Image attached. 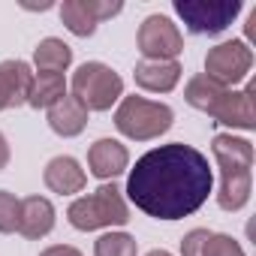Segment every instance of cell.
Listing matches in <instances>:
<instances>
[{
	"label": "cell",
	"mask_w": 256,
	"mask_h": 256,
	"mask_svg": "<svg viewBox=\"0 0 256 256\" xmlns=\"http://www.w3.org/2000/svg\"><path fill=\"white\" fill-rule=\"evenodd\" d=\"M214 187L208 157L193 145H160L136 160L126 178L130 202L157 220H181L196 214Z\"/></svg>",
	"instance_id": "obj_1"
},
{
	"label": "cell",
	"mask_w": 256,
	"mask_h": 256,
	"mask_svg": "<svg viewBox=\"0 0 256 256\" xmlns=\"http://www.w3.org/2000/svg\"><path fill=\"white\" fill-rule=\"evenodd\" d=\"M184 100L193 108L211 114L214 124H226V126H235V130H253L256 126V84L253 82L244 90H235L199 72L187 82Z\"/></svg>",
	"instance_id": "obj_2"
},
{
	"label": "cell",
	"mask_w": 256,
	"mask_h": 256,
	"mask_svg": "<svg viewBox=\"0 0 256 256\" xmlns=\"http://www.w3.org/2000/svg\"><path fill=\"white\" fill-rule=\"evenodd\" d=\"M214 160L220 166L217 205L223 211H241L253 190V145L232 133H217L211 142Z\"/></svg>",
	"instance_id": "obj_3"
},
{
	"label": "cell",
	"mask_w": 256,
	"mask_h": 256,
	"mask_svg": "<svg viewBox=\"0 0 256 256\" xmlns=\"http://www.w3.org/2000/svg\"><path fill=\"white\" fill-rule=\"evenodd\" d=\"M66 217L76 229L82 232H94V229H112V226H124L130 220V208H126L124 193L118 190L114 181L100 184L94 193L78 196L70 208Z\"/></svg>",
	"instance_id": "obj_4"
},
{
	"label": "cell",
	"mask_w": 256,
	"mask_h": 256,
	"mask_svg": "<svg viewBox=\"0 0 256 256\" xmlns=\"http://www.w3.org/2000/svg\"><path fill=\"white\" fill-rule=\"evenodd\" d=\"M175 120V112L166 102H154L145 96H124L114 108V126L136 142L160 139Z\"/></svg>",
	"instance_id": "obj_5"
},
{
	"label": "cell",
	"mask_w": 256,
	"mask_h": 256,
	"mask_svg": "<svg viewBox=\"0 0 256 256\" xmlns=\"http://www.w3.org/2000/svg\"><path fill=\"white\" fill-rule=\"evenodd\" d=\"M72 96L88 108V112H108L120 96H124V78L100 64V60H88L72 72Z\"/></svg>",
	"instance_id": "obj_6"
},
{
	"label": "cell",
	"mask_w": 256,
	"mask_h": 256,
	"mask_svg": "<svg viewBox=\"0 0 256 256\" xmlns=\"http://www.w3.org/2000/svg\"><path fill=\"white\" fill-rule=\"evenodd\" d=\"M175 12L190 34L217 36L241 12V0H175Z\"/></svg>",
	"instance_id": "obj_7"
},
{
	"label": "cell",
	"mask_w": 256,
	"mask_h": 256,
	"mask_svg": "<svg viewBox=\"0 0 256 256\" xmlns=\"http://www.w3.org/2000/svg\"><path fill=\"white\" fill-rule=\"evenodd\" d=\"M253 66V52L244 40H226L205 54V76L223 88H235L247 78Z\"/></svg>",
	"instance_id": "obj_8"
},
{
	"label": "cell",
	"mask_w": 256,
	"mask_h": 256,
	"mask_svg": "<svg viewBox=\"0 0 256 256\" xmlns=\"http://www.w3.org/2000/svg\"><path fill=\"white\" fill-rule=\"evenodd\" d=\"M136 46L145 60H178V54L184 52V36L169 16H148L139 24Z\"/></svg>",
	"instance_id": "obj_9"
},
{
	"label": "cell",
	"mask_w": 256,
	"mask_h": 256,
	"mask_svg": "<svg viewBox=\"0 0 256 256\" xmlns=\"http://www.w3.org/2000/svg\"><path fill=\"white\" fill-rule=\"evenodd\" d=\"M120 10H124V4H118V0H64L60 22L76 36H94L96 24L118 16Z\"/></svg>",
	"instance_id": "obj_10"
},
{
	"label": "cell",
	"mask_w": 256,
	"mask_h": 256,
	"mask_svg": "<svg viewBox=\"0 0 256 256\" xmlns=\"http://www.w3.org/2000/svg\"><path fill=\"white\" fill-rule=\"evenodd\" d=\"M126 166H130V154L118 139H96L88 148V169L100 181H114Z\"/></svg>",
	"instance_id": "obj_11"
},
{
	"label": "cell",
	"mask_w": 256,
	"mask_h": 256,
	"mask_svg": "<svg viewBox=\"0 0 256 256\" xmlns=\"http://www.w3.org/2000/svg\"><path fill=\"white\" fill-rule=\"evenodd\" d=\"M30 84H34L30 64H24V60H4L0 64V112L24 106L30 96Z\"/></svg>",
	"instance_id": "obj_12"
},
{
	"label": "cell",
	"mask_w": 256,
	"mask_h": 256,
	"mask_svg": "<svg viewBox=\"0 0 256 256\" xmlns=\"http://www.w3.org/2000/svg\"><path fill=\"white\" fill-rule=\"evenodd\" d=\"M181 256H244V250L232 235L211 229H190L181 241Z\"/></svg>",
	"instance_id": "obj_13"
},
{
	"label": "cell",
	"mask_w": 256,
	"mask_h": 256,
	"mask_svg": "<svg viewBox=\"0 0 256 256\" xmlns=\"http://www.w3.org/2000/svg\"><path fill=\"white\" fill-rule=\"evenodd\" d=\"M52 229H54V205L46 196L22 199V205H18V229L16 232L36 241V238H46Z\"/></svg>",
	"instance_id": "obj_14"
},
{
	"label": "cell",
	"mask_w": 256,
	"mask_h": 256,
	"mask_svg": "<svg viewBox=\"0 0 256 256\" xmlns=\"http://www.w3.org/2000/svg\"><path fill=\"white\" fill-rule=\"evenodd\" d=\"M42 181L52 193H60V196H72V193H82L84 190V169L78 166L76 157H54L46 163V172H42Z\"/></svg>",
	"instance_id": "obj_15"
},
{
	"label": "cell",
	"mask_w": 256,
	"mask_h": 256,
	"mask_svg": "<svg viewBox=\"0 0 256 256\" xmlns=\"http://www.w3.org/2000/svg\"><path fill=\"white\" fill-rule=\"evenodd\" d=\"M133 78L142 90L169 94L181 78V64L178 60H139L133 70Z\"/></svg>",
	"instance_id": "obj_16"
},
{
	"label": "cell",
	"mask_w": 256,
	"mask_h": 256,
	"mask_svg": "<svg viewBox=\"0 0 256 256\" xmlns=\"http://www.w3.org/2000/svg\"><path fill=\"white\" fill-rule=\"evenodd\" d=\"M48 126H52L58 136L72 139V136H78L84 126H88V108L72 94H66V96H60L48 108Z\"/></svg>",
	"instance_id": "obj_17"
},
{
	"label": "cell",
	"mask_w": 256,
	"mask_h": 256,
	"mask_svg": "<svg viewBox=\"0 0 256 256\" xmlns=\"http://www.w3.org/2000/svg\"><path fill=\"white\" fill-rule=\"evenodd\" d=\"M34 64L36 72H66V66L72 64V48L58 40V36H46L36 48H34Z\"/></svg>",
	"instance_id": "obj_18"
},
{
	"label": "cell",
	"mask_w": 256,
	"mask_h": 256,
	"mask_svg": "<svg viewBox=\"0 0 256 256\" xmlns=\"http://www.w3.org/2000/svg\"><path fill=\"white\" fill-rule=\"evenodd\" d=\"M60 96H66V78L60 72H34L28 106H34V108H52Z\"/></svg>",
	"instance_id": "obj_19"
},
{
	"label": "cell",
	"mask_w": 256,
	"mask_h": 256,
	"mask_svg": "<svg viewBox=\"0 0 256 256\" xmlns=\"http://www.w3.org/2000/svg\"><path fill=\"white\" fill-rule=\"evenodd\" d=\"M139 244L126 232H106L94 244V256H136Z\"/></svg>",
	"instance_id": "obj_20"
},
{
	"label": "cell",
	"mask_w": 256,
	"mask_h": 256,
	"mask_svg": "<svg viewBox=\"0 0 256 256\" xmlns=\"http://www.w3.org/2000/svg\"><path fill=\"white\" fill-rule=\"evenodd\" d=\"M18 205L22 199H16L10 190H0V232L4 235L18 229Z\"/></svg>",
	"instance_id": "obj_21"
},
{
	"label": "cell",
	"mask_w": 256,
	"mask_h": 256,
	"mask_svg": "<svg viewBox=\"0 0 256 256\" xmlns=\"http://www.w3.org/2000/svg\"><path fill=\"white\" fill-rule=\"evenodd\" d=\"M40 256H82L76 247H70V244H54V247H46Z\"/></svg>",
	"instance_id": "obj_22"
},
{
	"label": "cell",
	"mask_w": 256,
	"mask_h": 256,
	"mask_svg": "<svg viewBox=\"0 0 256 256\" xmlns=\"http://www.w3.org/2000/svg\"><path fill=\"white\" fill-rule=\"evenodd\" d=\"M6 163H10V145H6L4 133H0V172L6 169Z\"/></svg>",
	"instance_id": "obj_23"
},
{
	"label": "cell",
	"mask_w": 256,
	"mask_h": 256,
	"mask_svg": "<svg viewBox=\"0 0 256 256\" xmlns=\"http://www.w3.org/2000/svg\"><path fill=\"white\" fill-rule=\"evenodd\" d=\"M244 34H247V40H250V42L256 40V10L250 12V18H247V24H244Z\"/></svg>",
	"instance_id": "obj_24"
},
{
	"label": "cell",
	"mask_w": 256,
	"mask_h": 256,
	"mask_svg": "<svg viewBox=\"0 0 256 256\" xmlns=\"http://www.w3.org/2000/svg\"><path fill=\"white\" fill-rule=\"evenodd\" d=\"M148 256H172V253H169V250H151Z\"/></svg>",
	"instance_id": "obj_25"
}]
</instances>
